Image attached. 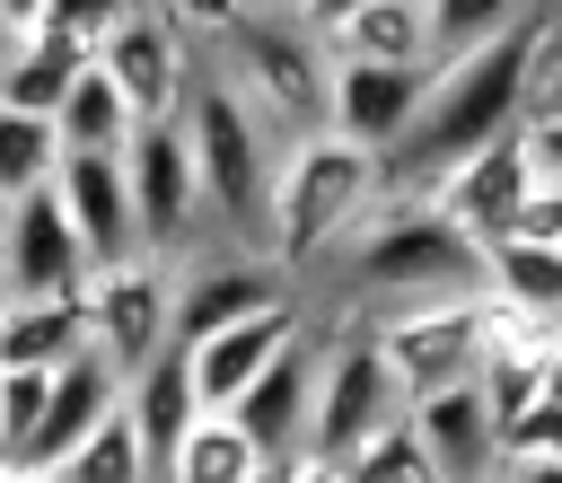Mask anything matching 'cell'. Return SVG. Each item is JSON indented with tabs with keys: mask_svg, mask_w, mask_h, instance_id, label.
Returning a JSON list of instances; mask_svg holds the SVG:
<instances>
[{
	"mask_svg": "<svg viewBox=\"0 0 562 483\" xmlns=\"http://www.w3.org/2000/svg\"><path fill=\"white\" fill-rule=\"evenodd\" d=\"M44 386H53V369H0V448L9 457L26 448V430L44 413Z\"/></svg>",
	"mask_w": 562,
	"mask_h": 483,
	"instance_id": "cell-30",
	"label": "cell"
},
{
	"mask_svg": "<svg viewBox=\"0 0 562 483\" xmlns=\"http://www.w3.org/2000/svg\"><path fill=\"white\" fill-rule=\"evenodd\" d=\"M351 9H369V0H299V26H307V35H334Z\"/></svg>",
	"mask_w": 562,
	"mask_h": 483,
	"instance_id": "cell-31",
	"label": "cell"
},
{
	"mask_svg": "<svg viewBox=\"0 0 562 483\" xmlns=\"http://www.w3.org/2000/svg\"><path fill=\"white\" fill-rule=\"evenodd\" d=\"M53 167H61L53 114H18V105H0V202H18V193H35V184H53Z\"/></svg>",
	"mask_w": 562,
	"mask_h": 483,
	"instance_id": "cell-26",
	"label": "cell"
},
{
	"mask_svg": "<svg viewBox=\"0 0 562 483\" xmlns=\"http://www.w3.org/2000/svg\"><path fill=\"white\" fill-rule=\"evenodd\" d=\"M70 79H79V53H61V44L26 35V44H18V61H9V79H0V105H18V114H53Z\"/></svg>",
	"mask_w": 562,
	"mask_h": 483,
	"instance_id": "cell-28",
	"label": "cell"
},
{
	"mask_svg": "<svg viewBox=\"0 0 562 483\" xmlns=\"http://www.w3.org/2000/svg\"><path fill=\"white\" fill-rule=\"evenodd\" d=\"M255 483H281V465H263V474H255Z\"/></svg>",
	"mask_w": 562,
	"mask_h": 483,
	"instance_id": "cell-38",
	"label": "cell"
},
{
	"mask_svg": "<svg viewBox=\"0 0 562 483\" xmlns=\"http://www.w3.org/2000/svg\"><path fill=\"white\" fill-rule=\"evenodd\" d=\"M536 176H527V158H518V141L501 132V141H483V149H465L457 167H439L413 202L439 220V228H457L465 246H492L501 228H509V211H518V193H527Z\"/></svg>",
	"mask_w": 562,
	"mask_h": 483,
	"instance_id": "cell-11",
	"label": "cell"
},
{
	"mask_svg": "<svg viewBox=\"0 0 562 483\" xmlns=\"http://www.w3.org/2000/svg\"><path fill=\"white\" fill-rule=\"evenodd\" d=\"M53 202H61L70 237H79L88 272H105V263L140 255V228H132V193H123V167H114V158H61V167H53Z\"/></svg>",
	"mask_w": 562,
	"mask_h": 483,
	"instance_id": "cell-15",
	"label": "cell"
},
{
	"mask_svg": "<svg viewBox=\"0 0 562 483\" xmlns=\"http://www.w3.org/2000/svg\"><path fill=\"white\" fill-rule=\"evenodd\" d=\"M272 457L220 413V404H202L193 422H184V439H176V457H167V474L158 483H255Z\"/></svg>",
	"mask_w": 562,
	"mask_h": 483,
	"instance_id": "cell-21",
	"label": "cell"
},
{
	"mask_svg": "<svg viewBox=\"0 0 562 483\" xmlns=\"http://www.w3.org/2000/svg\"><path fill=\"white\" fill-rule=\"evenodd\" d=\"M53 141H61V158H114V149L132 141V105L114 97V79H105L97 61H79V79L61 88Z\"/></svg>",
	"mask_w": 562,
	"mask_h": 483,
	"instance_id": "cell-20",
	"label": "cell"
},
{
	"mask_svg": "<svg viewBox=\"0 0 562 483\" xmlns=\"http://www.w3.org/2000/svg\"><path fill=\"white\" fill-rule=\"evenodd\" d=\"M316 44L351 53V61H430V18H422V0H369Z\"/></svg>",
	"mask_w": 562,
	"mask_h": 483,
	"instance_id": "cell-24",
	"label": "cell"
},
{
	"mask_svg": "<svg viewBox=\"0 0 562 483\" xmlns=\"http://www.w3.org/2000/svg\"><path fill=\"white\" fill-rule=\"evenodd\" d=\"M0 228H9V202H0Z\"/></svg>",
	"mask_w": 562,
	"mask_h": 483,
	"instance_id": "cell-41",
	"label": "cell"
},
{
	"mask_svg": "<svg viewBox=\"0 0 562 483\" xmlns=\"http://www.w3.org/2000/svg\"><path fill=\"white\" fill-rule=\"evenodd\" d=\"M176 132H184V158H193L202 211H220L228 228L255 220L263 176H272V132L246 114V97H237L220 70H193L184 97H176Z\"/></svg>",
	"mask_w": 562,
	"mask_h": 483,
	"instance_id": "cell-3",
	"label": "cell"
},
{
	"mask_svg": "<svg viewBox=\"0 0 562 483\" xmlns=\"http://www.w3.org/2000/svg\"><path fill=\"white\" fill-rule=\"evenodd\" d=\"M483 483H501V465H492V474H483Z\"/></svg>",
	"mask_w": 562,
	"mask_h": 483,
	"instance_id": "cell-40",
	"label": "cell"
},
{
	"mask_svg": "<svg viewBox=\"0 0 562 483\" xmlns=\"http://www.w3.org/2000/svg\"><path fill=\"white\" fill-rule=\"evenodd\" d=\"M404 422H413V439H422V457H430L439 483H483V474L501 465V457H492V413H483V386H474V378L404 404Z\"/></svg>",
	"mask_w": 562,
	"mask_h": 483,
	"instance_id": "cell-18",
	"label": "cell"
},
{
	"mask_svg": "<svg viewBox=\"0 0 562 483\" xmlns=\"http://www.w3.org/2000/svg\"><path fill=\"white\" fill-rule=\"evenodd\" d=\"M527 9H544V0H422V18H430V70L457 61V53H474V44H492V35H509Z\"/></svg>",
	"mask_w": 562,
	"mask_h": 483,
	"instance_id": "cell-25",
	"label": "cell"
},
{
	"mask_svg": "<svg viewBox=\"0 0 562 483\" xmlns=\"http://www.w3.org/2000/svg\"><path fill=\"white\" fill-rule=\"evenodd\" d=\"M290 272L263 255H211L193 272H167V342H202L211 325H237L255 307H281Z\"/></svg>",
	"mask_w": 562,
	"mask_h": 483,
	"instance_id": "cell-12",
	"label": "cell"
},
{
	"mask_svg": "<svg viewBox=\"0 0 562 483\" xmlns=\"http://www.w3.org/2000/svg\"><path fill=\"white\" fill-rule=\"evenodd\" d=\"M123 422H132V439H140V465H149V483L167 474V457H176V439H184V422L202 413L193 404V386H184V351L176 342H158L132 378H123Z\"/></svg>",
	"mask_w": 562,
	"mask_h": 483,
	"instance_id": "cell-19",
	"label": "cell"
},
{
	"mask_svg": "<svg viewBox=\"0 0 562 483\" xmlns=\"http://www.w3.org/2000/svg\"><path fill=\"white\" fill-rule=\"evenodd\" d=\"M299 334V307L281 299V307H255V316H237V325H211L202 342H176L184 351V386H193V404H228L281 342Z\"/></svg>",
	"mask_w": 562,
	"mask_h": 483,
	"instance_id": "cell-16",
	"label": "cell"
},
{
	"mask_svg": "<svg viewBox=\"0 0 562 483\" xmlns=\"http://www.w3.org/2000/svg\"><path fill=\"white\" fill-rule=\"evenodd\" d=\"M281 483H334V465H316V457H290V465H281Z\"/></svg>",
	"mask_w": 562,
	"mask_h": 483,
	"instance_id": "cell-34",
	"label": "cell"
},
{
	"mask_svg": "<svg viewBox=\"0 0 562 483\" xmlns=\"http://www.w3.org/2000/svg\"><path fill=\"white\" fill-rule=\"evenodd\" d=\"M237 18H299V0H228Z\"/></svg>",
	"mask_w": 562,
	"mask_h": 483,
	"instance_id": "cell-33",
	"label": "cell"
},
{
	"mask_svg": "<svg viewBox=\"0 0 562 483\" xmlns=\"http://www.w3.org/2000/svg\"><path fill=\"white\" fill-rule=\"evenodd\" d=\"M501 483H562V457H509Z\"/></svg>",
	"mask_w": 562,
	"mask_h": 483,
	"instance_id": "cell-32",
	"label": "cell"
},
{
	"mask_svg": "<svg viewBox=\"0 0 562 483\" xmlns=\"http://www.w3.org/2000/svg\"><path fill=\"white\" fill-rule=\"evenodd\" d=\"M369 211H378V158L351 149V141H334V132H299V141L272 149V176H263V202H255V220H263V263L307 272V263H325Z\"/></svg>",
	"mask_w": 562,
	"mask_h": 483,
	"instance_id": "cell-1",
	"label": "cell"
},
{
	"mask_svg": "<svg viewBox=\"0 0 562 483\" xmlns=\"http://www.w3.org/2000/svg\"><path fill=\"white\" fill-rule=\"evenodd\" d=\"M114 167H123V193H132L140 255H167V246H184V237H193V220H202V184H193V158H184V132H176V114H158V123H132V141L114 149Z\"/></svg>",
	"mask_w": 562,
	"mask_h": 483,
	"instance_id": "cell-9",
	"label": "cell"
},
{
	"mask_svg": "<svg viewBox=\"0 0 562 483\" xmlns=\"http://www.w3.org/2000/svg\"><path fill=\"white\" fill-rule=\"evenodd\" d=\"M369 342H378V360H386L395 395H404V404H422V395L465 386V378L483 369V299H474V290L395 299V307H378Z\"/></svg>",
	"mask_w": 562,
	"mask_h": 483,
	"instance_id": "cell-4",
	"label": "cell"
},
{
	"mask_svg": "<svg viewBox=\"0 0 562 483\" xmlns=\"http://www.w3.org/2000/svg\"><path fill=\"white\" fill-rule=\"evenodd\" d=\"M79 316H88V351L114 378H132L167 342V263L158 255H123V263L88 272L79 281Z\"/></svg>",
	"mask_w": 562,
	"mask_h": 483,
	"instance_id": "cell-10",
	"label": "cell"
},
{
	"mask_svg": "<svg viewBox=\"0 0 562 483\" xmlns=\"http://www.w3.org/2000/svg\"><path fill=\"white\" fill-rule=\"evenodd\" d=\"M360 299L395 307V299H430V290H474V246L457 228H439L422 202H378L351 272H342Z\"/></svg>",
	"mask_w": 562,
	"mask_h": 483,
	"instance_id": "cell-6",
	"label": "cell"
},
{
	"mask_svg": "<svg viewBox=\"0 0 562 483\" xmlns=\"http://www.w3.org/2000/svg\"><path fill=\"white\" fill-rule=\"evenodd\" d=\"M114 395H123V378H114V369L79 342L70 360H53L44 413H35V430H26V448H18V457H26V465H61V457H70V448H79V439L114 413Z\"/></svg>",
	"mask_w": 562,
	"mask_h": 483,
	"instance_id": "cell-17",
	"label": "cell"
},
{
	"mask_svg": "<svg viewBox=\"0 0 562 483\" xmlns=\"http://www.w3.org/2000/svg\"><path fill=\"white\" fill-rule=\"evenodd\" d=\"M0 316H9V281H0Z\"/></svg>",
	"mask_w": 562,
	"mask_h": 483,
	"instance_id": "cell-39",
	"label": "cell"
},
{
	"mask_svg": "<svg viewBox=\"0 0 562 483\" xmlns=\"http://www.w3.org/2000/svg\"><path fill=\"white\" fill-rule=\"evenodd\" d=\"M123 9H132V0H44L26 35H44V44H61V53H79V61H88V53H97V35H105Z\"/></svg>",
	"mask_w": 562,
	"mask_h": 483,
	"instance_id": "cell-29",
	"label": "cell"
},
{
	"mask_svg": "<svg viewBox=\"0 0 562 483\" xmlns=\"http://www.w3.org/2000/svg\"><path fill=\"white\" fill-rule=\"evenodd\" d=\"M88 61L114 79V97L132 105V123L176 114V97H184V79H193V44L176 35V18H167L158 0H132V9L97 35V53H88Z\"/></svg>",
	"mask_w": 562,
	"mask_h": 483,
	"instance_id": "cell-8",
	"label": "cell"
},
{
	"mask_svg": "<svg viewBox=\"0 0 562 483\" xmlns=\"http://www.w3.org/2000/svg\"><path fill=\"white\" fill-rule=\"evenodd\" d=\"M18 44H26V35H18V26H0V79H9V61H18Z\"/></svg>",
	"mask_w": 562,
	"mask_h": 483,
	"instance_id": "cell-37",
	"label": "cell"
},
{
	"mask_svg": "<svg viewBox=\"0 0 562 483\" xmlns=\"http://www.w3.org/2000/svg\"><path fill=\"white\" fill-rule=\"evenodd\" d=\"M220 79L246 97V114L281 141L325 132V44L299 18H220Z\"/></svg>",
	"mask_w": 562,
	"mask_h": 483,
	"instance_id": "cell-2",
	"label": "cell"
},
{
	"mask_svg": "<svg viewBox=\"0 0 562 483\" xmlns=\"http://www.w3.org/2000/svg\"><path fill=\"white\" fill-rule=\"evenodd\" d=\"M35 9H44V0H0V26H18V35H26V26H35Z\"/></svg>",
	"mask_w": 562,
	"mask_h": 483,
	"instance_id": "cell-36",
	"label": "cell"
},
{
	"mask_svg": "<svg viewBox=\"0 0 562 483\" xmlns=\"http://www.w3.org/2000/svg\"><path fill=\"white\" fill-rule=\"evenodd\" d=\"M430 97V61H351V53H325V132L386 158L413 114Z\"/></svg>",
	"mask_w": 562,
	"mask_h": 483,
	"instance_id": "cell-7",
	"label": "cell"
},
{
	"mask_svg": "<svg viewBox=\"0 0 562 483\" xmlns=\"http://www.w3.org/2000/svg\"><path fill=\"white\" fill-rule=\"evenodd\" d=\"M474 290L483 299H509V307H553L562 316V246L492 237V246H474Z\"/></svg>",
	"mask_w": 562,
	"mask_h": 483,
	"instance_id": "cell-23",
	"label": "cell"
},
{
	"mask_svg": "<svg viewBox=\"0 0 562 483\" xmlns=\"http://www.w3.org/2000/svg\"><path fill=\"white\" fill-rule=\"evenodd\" d=\"M307 378H316V342L290 334V342H281V351H272V360H263L220 413H228L272 465H290V457H299V430H307Z\"/></svg>",
	"mask_w": 562,
	"mask_h": 483,
	"instance_id": "cell-14",
	"label": "cell"
},
{
	"mask_svg": "<svg viewBox=\"0 0 562 483\" xmlns=\"http://www.w3.org/2000/svg\"><path fill=\"white\" fill-rule=\"evenodd\" d=\"M0 281H9V299H70V290L88 281V255H79V237H70V220H61V202H53V184H35V193L9 202Z\"/></svg>",
	"mask_w": 562,
	"mask_h": 483,
	"instance_id": "cell-13",
	"label": "cell"
},
{
	"mask_svg": "<svg viewBox=\"0 0 562 483\" xmlns=\"http://www.w3.org/2000/svg\"><path fill=\"white\" fill-rule=\"evenodd\" d=\"M0 483H53V465H26V457H0Z\"/></svg>",
	"mask_w": 562,
	"mask_h": 483,
	"instance_id": "cell-35",
	"label": "cell"
},
{
	"mask_svg": "<svg viewBox=\"0 0 562 483\" xmlns=\"http://www.w3.org/2000/svg\"><path fill=\"white\" fill-rule=\"evenodd\" d=\"M395 413H404V395H395V378H386V360H378L369 325H342V334L316 351L299 457H316V465H342V457H360V448H369V439H378Z\"/></svg>",
	"mask_w": 562,
	"mask_h": 483,
	"instance_id": "cell-5",
	"label": "cell"
},
{
	"mask_svg": "<svg viewBox=\"0 0 562 483\" xmlns=\"http://www.w3.org/2000/svg\"><path fill=\"white\" fill-rule=\"evenodd\" d=\"M53 483H149V465H140V439H132V422H123V404L53 465Z\"/></svg>",
	"mask_w": 562,
	"mask_h": 483,
	"instance_id": "cell-27",
	"label": "cell"
},
{
	"mask_svg": "<svg viewBox=\"0 0 562 483\" xmlns=\"http://www.w3.org/2000/svg\"><path fill=\"white\" fill-rule=\"evenodd\" d=\"M79 342H88L79 290L70 299H9V316H0V369H53Z\"/></svg>",
	"mask_w": 562,
	"mask_h": 483,
	"instance_id": "cell-22",
	"label": "cell"
}]
</instances>
